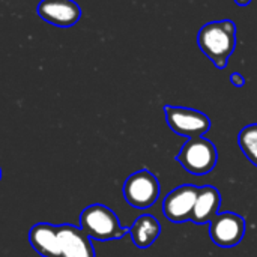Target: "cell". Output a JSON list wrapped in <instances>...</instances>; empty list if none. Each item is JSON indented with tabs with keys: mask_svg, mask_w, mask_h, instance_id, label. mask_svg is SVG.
Wrapping results in <instances>:
<instances>
[{
	"mask_svg": "<svg viewBox=\"0 0 257 257\" xmlns=\"http://www.w3.org/2000/svg\"><path fill=\"white\" fill-rule=\"evenodd\" d=\"M32 248L42 257H95L90 238L71 224H35L29 232Z\"/></svg>",
	"mask_w": 257,
	"mask_h": 257,
	"instance_id": "1",
	"label": "cell"
},
{
	"mask_svg": "<svg viewBox=\"0 0 257 257\" xmlns=\"http://www.w3.org/2000/svg\"><path fill=\"white\" fill-rule=\"evenodd\" d=\"M202 53L218 69H224L236 48V26L232 20L206 23L197 33Z\"/></svg>",
	"mask_w": 257,
	"mask_h": 257,
	"instance_id": "2",
	"label": "cell"
},
{
	"mask_svg": "<svg viewBox=\"0 0 257 257\" xmlns=\"http://www.w3.org/2000/svg\"><path fill=\"white\" fill-rule=\"evenodd\" d=\"M80 229L96 241H113L122 239L130 229L120 226L117 215L105 205L95 203L83 209L80 214Z\"/></svg>",
	"mask_w": 257,
	"mask_h": 257,
	"instance_id": "3",
	"label": "cell"
},
{
	"mask_svg": "<svg viewBox=\"0 0 257 257\" xmlns=\"http://www.w3.org/2000/svg\"><path fill=\"white\" fill-rule=\"evenodd\" d=\"M176 160L179 164L194 176H205L214 170L218 154L215 145L203 137L188 139L181 148Z\"/></svg>",
	"mask_w": 257,
	"mask_h": 257,
	"instance_id": "4",
	"label": "cell"
},
{
	"mask_svg": "<svg viewBox=\"0 0 257 257\" xmlns=\"http://www.w3.org/2000/svg\"><path fill=\"white\" fill-rule=\"evenodd\" d=\"M122 191L128 205L136 209H148L160 197V182L152 172L142 169L126 178Z\"/></svg>",
	"mask_w": 257,
	"mask_h": 257,
	"instance_id": "5",
	"label": "cell"
},
{
	"mask_svg": "<svg viewBox=\"0 0 257 257\" xmlns=\"http://www.w3.org/2000/svg\"><path fill=\"white\" fill-rule=\"evenodd\" d=\"M164 114L169 128L178 136L187 139L203 137L211 130V119L205 113L194 108L166 105Z\"/></svg>",
	"mask_w": 257,
	"mask_h": 257,
	"instance_id": "6",
	"label": "cell"
},
{
	"mask_svg": "<svg viewBox=\"0 0 257 257\" xmlns=\"http://www.w3.org/2000/svg\"><path fill=\"white\" fill-rule=\"evenodd\" d=\"M245 230V220L235 212L217 214L209 223V236L220 248H232L239 245Z\"/></svg>",
	"mask_w": 257,
	"mask_h": 257,
	"instance_id": "7",
	"label": "cell"
},
{
	"mask_svg": "<svg viewBox=\"0 0 257 257\" xmlns=\"http://www.w3.org/2000/svg\"><path fill=\"white\" fill-rule=\"evenodd\" d=\"M197 193L199 187L193 184H185L172 190L163 202V212L166 218L176 224L191 221Z\"/></svg>",
	"mask_w": 257,
	"mask_h": 257,
	"instance_id": "8",
	"label": "cell"
},
{
	"mask_svg": "<svg viewBox=\"0 0 257 257\" xmlns=\"http://www.w3.org/2000/svg\"><path fill=\"white\" fill-rule=\"evenodd\" d=\"M38 14L50 24L69 27L80 20L81 11L74 0H42L38 6Z\"/></svg>",
	"mask_w": 257,
	"mask_h": 257,
	"instance_id": "9",
	"label": "cell"
},
{
	"mask_svg": "<svg viewBox=\"0 0 257 257\" xmlns=\"http://www.w3.org/2000/svg\"><path fill=\"white\" fill-rule=\"evenodd\" d=\"M220 206H221V196L215 187L211 185L199 187L197 199L191 215V223L209 224L211 220L218 214Z\"/></svg>",
	"mask_w": 257,
	"mask_h": 257,
	"instance_id": "10",
	"label": "cell"
},
{
	"mask_svg": "<svg viewBox=\"0 0 257 257\" xmlns=\"http://www.w3.org/2000/svg\"><path fill=\"white\" fill-rule=\"evenodd\" d=\"M160 235L161 224L151 214L140 215L130 227V236L137 248H149L151 245H154Z\"/></svg>",
	"mask_w": 257,
	"mask_h": 257,
	"instance_id": "11",
	"label": "cell"
},
{
	"mask_svg": "<svg viewBox=\"0 0 257 257\" xmlns=\"http://www.w3.org/2000/svg\"><path fill=\"white\" fill-rule=\"evenodd\" d=\"M238 145L248 161L257 167V123H250L239 131Z\"/></svg>",
	"mask_w": 257,
	"mask_h": 257,
	"instance_id": "12",
	"label": "cell"
},
{
	"mask_svg": "<svg viewBox=\"0 0 257 257\" xmlns=\"http://www.w3.org/2000/svg\"><path fill=\"white\" fill-rule=\"evenodd\" d=\"M230 83L233 84V86H236V87H242L244 84H245V78H244V75H241L239 72H233V74H230Z\"/></svg>",
	"mask_w": 257,
	"mask_h": 257,
	"instance_id": "13",
	"label": "cell"
},
{
	"mask_svg": "<svg viewBox=\"0 0 257 257\" xmlns=\"http://www.w3.org/2000/svg\"><path fill=\"white\" fill-rule=\"evenodd\" d=\"M238 6H248L251 3V0H233Z\"/></svg>",
	"mask_w": 257,
	"mask_h": 257,
	"instance_id": "14",
	"label": "cell"
},
{
	"mask_svg": "<svg viewBox=\"0 0 257 257\" xmlns=\"http://www.w3.org/2000/svg\"><path fill=\"white\" fill-rule=\"evenodd\" d=\"M0 179H2V169H0Z\"/></svg>",
	"mask_w": 257,
	"mask_h": 257,
	"instance_id": "15",
	"label": "cell"
}]
</instances>
